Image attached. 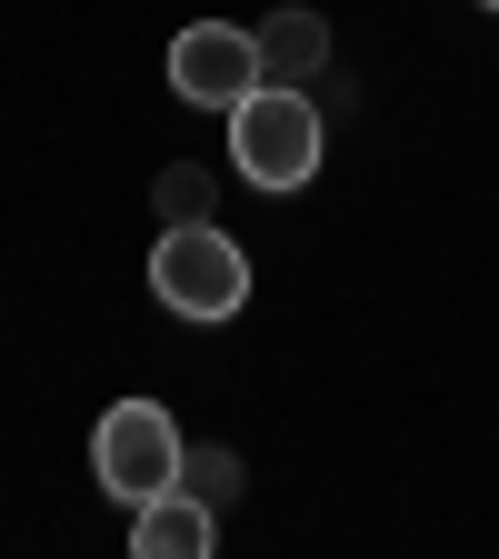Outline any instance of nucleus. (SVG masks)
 <instances>
[{
	"label": "nucleus",
	"mask_w": 499,
	"mask_h": 559,
	"mask_svg": "<svg viewBox=\"0 0 499 559\" xmlns=\"http://www.w3.org/2000/svg\"><path fill=\"white\" fill-rule=\"evenodd\" d=\"M260 81H270V70H260V31L190 21V31L170 40V91H180L190 110H240Z\"/></svg>",
	"instance_id": "20e7f679"
},
{
	"label": "nucleus",
	"mask_w": 499,
	"mask_h": 559,
	"mask_svg": "<svg viewBox=\"0 0 499 559\" xmlns=\"http://www.w3.org/2000/svg\"><path fill=\"white\" fill-rule=\"evenodd\" d=\"M91 469H100V489L120 510H140V500H161V489L190 479V450H180L161 400H120V409H100V430H91Z\"/></svg>",
	"instance_id": "7ed1b4c3"
},
{
	"label": "nucleus",
	"mask_w": 499,
	"mask_h": 559,
	"mask_svg": "<svg viewBox=\"0 0 499 559\" xmlns=\"http://www.w3.org/2000/svg\"><path fill=\"white\" fill-rule=\"evenodd\" d=\"M479 11H499V0H479Z\"/></svg>",
	"instance_id": "1a4fd4ad"
},
{
	"label": "nucleus",
	"mask_w": 499,
	"mask_h": 559,
	"mask_svg": "<svg viewBox=\"0 0 499 559\" xmlns=\"http://www.w3.org/2000/svg\"><path fill=\"white\" fill-rule=\"evenodd\" d=\"M190 479H200V500H210V510H230V500H240V460H230V450H200Z\"/></svg>",
	"instance_id": "6e6552de"
},
{
	"label": "nucleus",
	"mask_w": 499,
	"mask_h": 559,
	"mask_svg": "<svg viewBox=\"0 0 499 559\" xmlns=\"http://www.w3.org/2000/svg\"><path fill=\"white\" fill-rule=\"evenodd\" d=\"M230 170L250 180V190H300L310 170H320V100L300 91V81H260L240 110H230Z\"/></svg>",
	"instance_id": "f257e3e1"
},
{
	"label": "nucleus",
	"mask_w": 499,
	"mask_h": 559,
	"mask_svg": "<svg viewBox=\"0 0 499 559\" xmlns=\"http://www.w3.org/2000/svg\"><path fill=\"white\" fill-rule=\"evenodd\" d=\"M210 200H221V180H210L200 160H170L161 170V230L170 221H210Z\"/></svg>",
	"instance_id": "0eeeda50"
},
{
	"label": "nucleus",
	"mask_w": 499,
	"mask_h": 559,
	"mask_svg": "<svg viewBox=\"0 0 499 559\" xmlns=\"http://www.w3.org/2000/svg\"><path fill=\"white\" fill-rule=\"evenodd\" d=\"M151 290H161V310L210 330V320H230L250 300V260H240V240L221 221H170L161 250H151Z\"/></svg>",
	"instance_id": "f03ea898"
},
{
	"label": "nucleus",
	"mask_w": 499,
	"mask_h": 559,
	"mask_svg": "<svg viewBox=\"0 0 499 559\" xmlns=\"http://www.w3.org/2000/svg\"><path fill=\"white\" fill-rule=\"evenodd\" d=\"M210 539H221V510H210L200 489H161V500L130 510V549L140 559H210Z\"/></svg>",
	"instance_id": "39448f33"
},
{
	"label": "nucleus",
	"mask_w": 499,
	"mask_h": 559,
	"mask_svg": "<svg viewBox=\"0 0 499 559\" xmlns=\"http://www.w3.org/2000/svg\"><path fill=\"white\" fill-rule=\"evenodd\" d=\"M260 70L270 81H320L330 70V21L320 11H270L260 21Z\"/></svg>",
	"instance_id": "423d86ee"
}]
</instances>
